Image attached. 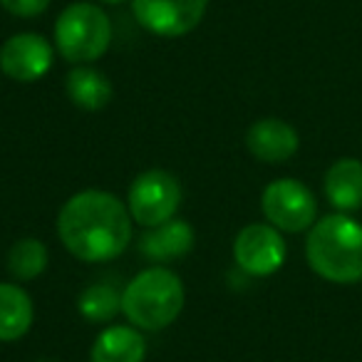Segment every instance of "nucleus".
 <instances>
[{"label":"nucleus","mask_w":362,"mask_h":362,"mask_svg":"<svg viewBox=\"0 0 362 362\" xmlns=\"http://www.w3.org/2000/svg\"><path fill=\"white\" fill-rule=\"evenodd\" d=\"M246 146L251 156H256L263 164H283V161L296 156L298 146H300V136H298L296 127L288 124L286 119L263 117L248 127Z\"/></svg>","instance_id":"obj_10"},{"label":"nucleus","mask_w":362,"mask_h":362,"mask_svg":"<svg viewBox=\"0 0 362 362\" xmlns=\"http://www.w3.org/2000/svg\"><path fill=\"white\" fill-rule=\"evenodd\" d=\"M181 187L179 179L164 169H149L132 181L127 194V209L134 223L154 228L171 221L179 211Z\"/></svg>","instance_id":"obj_5"},{"label":"nucleus","mask_w":362,"mask_h":362,"mask_svg":"<svg viewBox=\"0 0 362 362\" xmlns=\"http://www.w3.org/2000/svg\"><path fill=\"white\" fill-rule=\"evenodd\" d=\"M261 211L281 233L310 231L317 221V202L298 179H276L261 194Z\"/></svg>","instance_id":"obj_6"},{"label":"nucleus","mask_w":362,"mask_h":362,"mask_svg":"<svg viewBox=\"0 0 362 362\" xmlns=\"http://www.w3.org/2000/svg\"><path fill=\"white\" fill-rule=\"evenodd\" d=\"M50 3L52 0H0V6L16 18H37L50 8Z\"/></svg>","instance_id":"obj_18"},{"label":"nucleus","mask_w":362,"mask_h":362,"mask_svg":"<svg viewBox=\"0 0 362 362\" xmlns=\"http://www.w3.org/2000/svg\"><path fill=\"white\" fill-rule=\"evenodd\" d=\"M134 221L124 202L102 189L77 192L57 214L62 246L85 263H105L122 256L132 243Z\"/></svg>","instance_id":"obj_1"},{"label":"nucleus","mask_w":362,"mask_h":362,"mask_svg":"<svg viewBox=\"0 0 362 362\" xmlns=\"http://www.w3.org/2000/svg\"><path fill=\"white\" fill-rule=\"evenodd\" d=\"M50 261L47 246L37 238H21L13 243L11 253H8V273L16 281H35L42 276Z\"/></svg>","instance_id":"obj_16"},{"label":"nucleus","mask_w":362,"mask_h":362,"mask_svg":"<svg viewBox=\"0 0 362 362\" xmlns=\"http://www.w3.org/2000/svg\"><path fill=\"white\" fill-rule=\"evenodd\" d=\"M146 340L134 325H110L95 337L90 362H144Z\"/></svg>","instance_id":"obj_13"},{"label":"nucleus","mask_w":362,"mask_h":362,"mask_svg":"<svg viewBox=\"0 0 362 362\" xmlns=\"http://www.w3.org/2000/svg\"><path fill=\"white\" fill-rule=\"evenodd\" d=\"M288 256L283 233L271 223H248L233 241V261L253 278H268L281 271Z\"/></svg>","instance_id":"obj_7"},{"label":"nucleus","mask_w":362,"mask_h":362,"mask_svg":"<svg viewBox=\"0 0 362 362\" xmlns=\"http://www.w3.org/2000/svg\"><path fill=\"white\" fill-rule=\"evenodd\" d=\"M209 0H132L136 23L151 35L184 37L204 21Z\"/></svg>","instance_id":"obj_8"},{"label":"nucleus","mask_w":362,"mask_h":362,"mask_svg":"<svg viewBox=\"0 0 362 362\" xmlns=\"http://www.w3.org/2000/svg\"><path fill=\"white\" fill-rule=\"evenodd\" d=\"M184 283L174 271L151 266L136 273L122 293V313L139 330H164L184 310Z\"/></svg>","instance_id":"obj_3"},{"label":"nucleus","mask_w":362,"mask_h":362,"mask_svg":"<svg viewBox=\"0 0 362 362\" xmlns=\"http://www.w3.org/2000/svg\"><path fill=\"white\" fill-rule=\"evenodd\" d=\"M55 45L37 33H18L0 47V70L16 82H37L50 72Z\"/></svg>","instance_id":"obj_9"},{"label":"nucleus","mask_w":362,"mask_h":362,"mask_svg":"<svg viewBox=\"0 0 362 362\" xmlns=\"http://www.w3.org/2000/svg\"><path fill=\"white\" fill-rule=\"evenodd\" d=\"M194 248V228L192 223L171 218L161 226L146 228V233L139 238V251L144 258L156 263H169L174 258L187 256Z\"/></svg>","instance_id":"obj_12"},{"label":"nucleus","mask_w":362,"mask_h":362,"mask_svg":"<svg viewBox=\"0 0 362 362\" xmlns=\"http://www.w3.org/2000/svg\"><path fill=\"white\" fill-rule=\"evenodd\" d=\"M65 90L72 105L85 112L105 110L112 102V97H115V87H112L110 77L90 65L72 67V70L67 72Z\"/></svg>","instance_id":"obj_14"},{"label":"nucleus","mask_w":362,"mask_h":362,"mask_svg":"<svg viewBox=\"0 0 362 362\" xmlns=\"http://www.w3.org/2000/svg\"><path fill=\"white\" fill-rule=\"evenodd\" d=\"M77 310L90 322H110L122 310V293L107 283H92L82 291Z\"/></svg>","instance_id":"obj_17"},{"label":"nucleus","mask_w":362,"mask_h":362,"mask_svg":"<svg viewBox=\"0 0 362 362\" xmlns=\"http://www.w3.org/2000/svg\"><path fill=\"white\" fill-rule=\"evenodd\" d=\"M322 192L337 214H352L362 209V161L355 156L332 161L322 179Z\"/></svg>","instance_id":"obj_11"},{"label":"nucleus","mask_w":362,"mask_h":362,"mask_svg":"<svg viewBox=\"0 0 362 362\" xmlns=\"http://www.w3.org/2000/svg\"><path fill=\"white\" fill-rule=\"evenodd\" d=\"M35 320V308L18 283H0V342L25 337Z\"/></svg>","instance_id":"obj_15"},{"label":"nucleus","mask_w":362,"mask_h":362,"mask_svg":"<svg viewBox=\"0 0 362 362\" xmlns=\"http://www.w3.org/2000/svg\"><path fill=\"white\" fill-rule=\"evenodd\" d=\"M112 45V21L95 3H72L55 23V47L67 62H95Z\"/></svg>","instance_id":"obj_4"},{"label":"nucleus","mask_w":362,"mask_h":362,"mask_svg":"<svg viewBox=\"0 0 362 362\" xmlns=\"http://www.w3.org/2000/svg\"><path fill=\"white\" fill-rule=\"evenodd\" d=\"M102 3H107V6H119V3H124V0H102Z\"/></svg>","instance_id":"obj_19"},{"label":"nucleus","mask_w":362,"mask_h":362,"mask_svg":"<svg viewBox=\"0 0 362 362\" xmlns=\"http://www.w3.org/2000/svg\"><path fill=\"white\" fill-rule=\"evenodd\" d=\"M308 266L335 286L362 283V223L347 214L317 218L305 238Z\"/></svg>","instance_id":"obj_2"}]
</instances>
